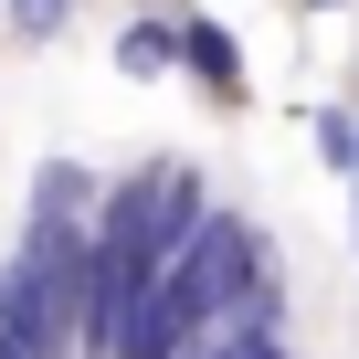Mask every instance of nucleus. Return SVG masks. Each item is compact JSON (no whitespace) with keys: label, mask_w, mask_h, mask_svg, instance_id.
Returning a JSON list of instances; mask_svg holds the SVG:
<instances>
[{"label":"nucleus","mask_w":359,"mask_h":359,"mask_svg":"<svg viewBox=\"0 0 359 359\" xmlns=\"http://www.w3.org/2000/svg\"><path fill=\"white\" fill-rule=\"evenodd\" d=\"M306 11H338V0H306Z\"/></svg>","instance_id":"0eeeda50"},{"label":"nucleus","mask_w":359,"mask_h":359,"mask_svg":"<svg viewBox=\"0 0 359 359\" xmlns=\"http://www.w3.org/2000/svg\"><path fill=\"white\" fill-rule=\"evenodd\" d=\"M95 191H106V180L85 158H43L32 169V201H22V233H95Z\"/></svg>","instance_id":"f03ea898"},{"label":"nucleus","mask_w":359,"mask_h":359,"mask_svg":"<svg viewBox=\"0 0 359 359\" xmlns=\"http://www.w3.org/2000/svg\"><path fill=\"white\" fill-rule=\"evenodd\" d=\"M191 359H296V338H285V317H222Z\"/></svg>","instance_id":"20e7f679"},{"label":"nucleus","mask_w":359,"mask_h":359,"mask_svg":"<svg viewBox=\"0 0 359 359\" xmlns=\"http://www.w3.org/2000/svg\"><path fill=\"white\" fill-rule=\"evenodd\" d=\"M306 148L327 158V180H359V106H317L306 116Z\"/></svg>","instance_id":"39448f33"},{"label":"nucleus","mask_w":359,"mask_h":359,"mask_svg":"<svg viewBox=\"0 0 359 359\" xmlns=\"http://www.w3.org/2000/svg\"><path fill=\"white\" fill-rule=\"evenodd\" d=\"M106 64H116L127 85H169V74H180V22H169V11H127V22L106 32Z\"/></svg>","instance_id":"7ed1b4c3"},{"label":"nucleus","mask_w":359,"mask_h":359,"mask_svg":"<svg viewBox=\"0 0 359 359\" xmlns=\"http://www.w3.org/2000/svg\"><path fill=\"white\" fill-rule=\"evenodd\" d=\"M169 22H180V85H191L201 106H222V116L254 106V64H243V43H233L222 11H191V0H180Z\"/></svg>","instance_id":"f257e3e1"},{"label":"nucleus","mask_w":359,"mask_h":359,"mask_svg":"<svg viewBox=\"0 0 359 359\" xmlns=\"http://www.w3.org/2000/svg\"><path fill=\"white\" fill-rule=\"evenodd\" d=\"M0 11H11V32H22V43H53V32L85 11V0H0Z\"/></svg>","instance_id":"423d86ee"}]
</instances>
